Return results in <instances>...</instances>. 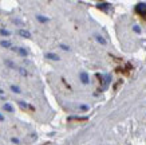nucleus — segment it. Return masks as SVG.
<instances>
[{
	"label": "nucleus",
	"mask_w": 146,
	"mask_h": 145,
	"mask_svg": "<svg viewBox=\"0 0 146 145\" xmlns=\"http://www.w3.org/2000/svg\"><path fill=\"white\" fill-rule=\"evenodd\" d=\"M135 12L139 13L143 18H146V4L145 3H138V4L135 5Z\"/></svg>",
	"instance_id": "f257e3e1"
},
{
	"label": "nucleus",
	"mask_w": 146,
	"mask_h": 145,
	"mask_svg": "<svg viewBox=\"0 0 146 145\" xmlns=\"http://www.w3.org/2000/svg\"><path fill=\"white\" fill-rule=\"evenodd\" d=\"M79 78H80V81H82V84L83 85H87L90 82V78H89V74L86 73V71H82L79 74Z\"/></svg>",
	"instance_id": "f03ea898"
},
{
	"label": "nucleus",
	"mask_w": 146,
	"mask_h": 145,
	"mask_svg": "<svg viewBox=\"0 0 146 145\" xmlns=\"http://www.w3.org/2000/svg\"><path fill=\"white\" fill-rule=\"evenodd\" d=\"M18 32H19V35L23 36V38H26V39H30V38H31V32H30V31H27V30H23V28H20V30H19Z\"/></svg>",
	"instance_id": "7ed1b4c3"
},
{
	"label": "nucleus",
	"mask_w": 146,
	"mask_h": 145,
	"mask_svg": "<svg viewBox=\"0 0 146 145\" xmlns=\"http://www.w3.org/2000/svg\"><path fill=\"white\" fill-rule=\"evenodd\" d=\"M13 51H16V53H19L22 57H27L28 55V51H27L26 48H23V47H20V48H12Z\"/></svg>",
	"instance_id": "20e7f679"
},
{
	"label": "nucleus",
	"mask_w": 146,
	"mask_h": 145,
	"mask_svg": "<svg viewBox=\"0 0 146 145\" xmlns=\"http://www.w3.org/2000/svg\"><path fill=\"white\" fill-rule=\"evenodd\" d=\"M47 59H51V61H59V57H58L56 54H54V53H47L44 55Z\"/></svg>",
	"instance_id": "39448f33"
},
{
	"label": "nucleus",
	"mask_w": 146,
	"mask_h": 145,
	"mask_svg": "<svg viewBox=\"0 0 146 145\" xmlns=\"http://www.w3.org/2000/svg\"><path fill=\"white\" fill-rule=\"evenodd\" d=\"M36 19H38V22H40V23H47L50 20L48 18H46V16H43V15H38Z\"/></svg>",
	"instance_id": "423d86ee"
},
{
	"label": "nucleus",
	"mask_w": 146,
	"mask_h": 145,
	"mask_svg": "<svg viewBox=\"0 0 146 145\" xmlns=\"http://www.w3.org/2000/svg\"><path fill=\"white\" fill-rule=\"evenodd\" d=\"M3 109H4L5 112H11V113L13 112L12 105H9V104H4V105H3Z\"/></svg>",
	"instance_id": "0eeeda50"
},
{
	"label": "nucleus",
	"mask_w": 146,
	"mask_h": 145,
	"mask_svg": "<svg viewBox=\"0 0 146 145\" xmlns=\"http://www.w3.org/2000/svg\"><path fill=\"white\" fill-rule=\"evenodd\" d=\"M0 46H3V47H11L12 44H11L9 40H1V42H0Z\"/></svg>",
	"instance_id": "6e6552de"
},
{
	"label": "nucleus",
	"mask_w": 146,
	"mask_h": 145,
	"mask_svg": "<svg viewBox=\"0 0 146 145\" xmlns=\"http://www.w3.org/2000/svg\"><path fill=\"white\" fill-rule=\"evenodd\" d=\"M95 39H97L101 44H106V40H105V38H103V36H101V35H95Z\"/></svg>",
	"instance_id": "1a4fd4ad"
},
{
	"label": "nucleus",
	"mask_w": 146,
	"mask_h": 145,
	"mask_svg": "<svg viewBox=\"0 0 146 145\" xmlns=\"http://www.w3.org/2000/svg\"><path fill=\"white\" fill-rule=\"evenodd\" d=\"M5 65H7L8 67H11V69H15V67H16V66H15V63H13V62H11L9 59H5Z\"/></svg>",
	"instance_id": "9d476101"
},
{
	"label": "nucleus",
	"mask_w": 146,
	"mask_h": 145,
	"mask_svg": "<svg viewBox=\"0 0 146 145\" xmlns=\"http://www.w3.org/2000/svg\"><path fill=\"white\" fill-rule=\"evenodd\" d=\"M11 90H12L13 93H16V94H19V93H20V89H19L18 86H15V85H11Z\"/></svg>",
	"instance_id": "9b49d317"
},
{
	"label": "nucleus",
	"mask_w": 146,
	"mask_h": 145,
	"mask_svg": "<svg viewBox=\"0 0 146 145\" xmlns=\"http://www.w3.org/2000/svg\"><path fill=\"white\" fill-rule=\"evenodd\" d=\"M0 34H1V35H4V36H8L11 32H9L8 30H3V28H1V30H0Z\"/></svg>",
	"instance_id": "f8f14e48"
},
{
	"label": "nucleus",
	"mask_w": 146,
	"mask_h": 145,
	"mask_svg": "<svg viewBox=\"0 0 146 145\" xmlns=\"http://www.w3.org/2000/svg\"><path fill=\"white\" fill-rule=\"evenodd\" d=\"M97 7H98V8H103V9H106V7H109V4H107V3H103V4H98L97 5Z\"/></svg>",
	"instance_id": "ddd939ff"
},
{
	"label": "nucleus",
	"mask_w": 146,
	"mask_h": 145,
	"mask_svg": "<svg viewBox=\"0 0 146 145\" xmlns=\"http://www.w3.org/2000/svg\"><path fill=\"white\" fill-rule=\"evenodd\" d=\"M59 47L63 48L64 51H70V47H68V46H66V44H59Z\"/></svg>",
	"instance_id": "4468645a"
},
{
	"label": "nucleus",
	"mask_w": 146,
	"mask_h": 145,
	"mask_svg": "<svg viewBox=\"0 0 146 145\" xmlns=\"http://www.w3.org/2000/svg\"><path fill=\"white\" fill-rule=\"evenodd\" d=\"M19 105L22 106V108H28V105H27L26 102H23V101H20V102H19Z\"/></svg>",
	"instance_id": "2eb2a0df"
},
{
	"label": "nucleus",
	"mask_w": 146,
	"mask_h": 145,
	"mask_svg": "<svg viewBox=\"0 0 146 145\" xmlns=\"http://www.w3.org/2000/svg\"><path fill=\"white\" fill-rule=\"evenodd\" d=\"M19 71H20V74H22V75H27V73H26V70H24V69H19Z\"/></svg>",
	"instance_id": "dca6fc26"
},
{
	"label": "nucleus",
	"mask_w": 146,
	"mask_h": 145,
	"mask_svg": "<svg viewBox=\"0 0 146 145\" xmlns=\"http://www.w3.org/2000/svg\"><path fill=\"white\" fill-rule=\"evenodd\" d=\"M80 109H82V110H87V109H89V106H86V105H80Z\"/></svg>",
	"instance_id": "f3484780"
},
{
	"label": "nucleus",
	"mask_w": 146,
	"mask_h": 145,
	"mask_svg": "<svg viewBox=\"0 0 146 145\" xmlns=\"http://www.w3.org/2000/svg\"><path fill=\"white\" fill-rule=\"evenodd\" d=\"M134 30H135V32H141V30H139V27H138V26L134 27Z\"/></svg>",
	"instance_id": "a211bd4d"
},
{
	"label": "nucleus",
	"mask_w": 146,
	"mask_h": 145,
	"mask_svg": "<svg viewBox=\"0 0 146 145\" xmlns=\"http://www.w3.org/2000/svg\"><path fill=\"white\" fill-rule=\"evenodd\" d=\"M11 141H12V142H15V144H18V142H19V140H18V138H12V140H11Z\"/></svg>",
	"instance_id": "6ab92c4d"
},
{
	"label": "nucleus",
	"mask_w": 146,
	"mask_h": 145,
	"mask_svg": "<svg viewBox=\"0 0 146 145\" xmlns=\"http://www.w3.org/2000/svg\"><path fill=\"white\" fill-rule=\"evenodd\" d=\"M3 120H4V116H1V114H0V121H3Z\"/></svg>",
	"instance_id": "aec40b11"
}]
</instances>
